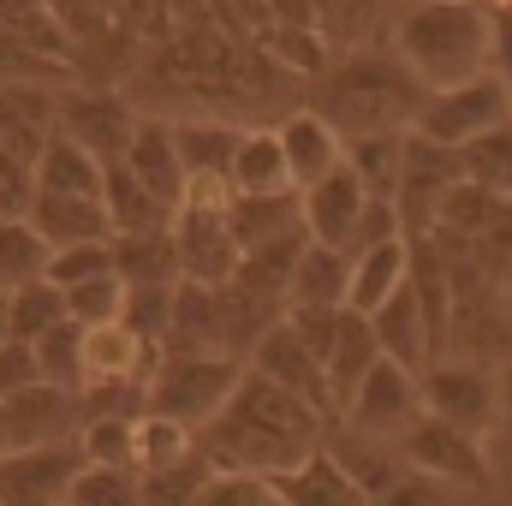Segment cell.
<instances>
[{"instance_id": "1", "label": "cell", "mask_w": 512, "mask_h": 506, "mask_svg": "<svg viewBox=\"0 0 512 506\" xmlns=\"http://www.w3.org/2000/svg\"><path fill=\"white\" fill-rule=\"evenodd\" d=\"M334 435V417L310 411L304 399L280 393L262 376H239L233 399L215 411L209 429H197V453L209 471H251V477H286L298 471L310 453H322Z\"/></svg>"}, {"instance_id": "2", "label": "cell", "mask_w": 512, "mask_h": 506, "mask_svg": "<svg viewBox=\"0 0 512 506\" xmlns=\"http://www.w3.org/2000/svg\"><path fill=\"white\" fill-rule=\"evenodd\" d=\"M310 108L340 131V137H370V131H411L423 108V84L393 60V48H346L310 78Z\"/></svg>"}, {"instance_id": "3", "label": "cell", "mask_w": 512, "mask_h": 506, "mask_svg": "<svg viewBox=\"0 0 512 506\" xmlns=\"http://www.w3.org/2000/svg\"><path fill=\"white\" fill-rule=\"evenodd\" d=\"M393 60L423 90H453L489 72L495 60V18L471 0H417L393 18Z\"/></svg>"}, {"instance_id": "4", "label": "cell", "mask_w": 512, "mask_h": 506, "mask_svg": "<svg viewBox=\"0 0 512 506\" xmlns=\"http://www.w3.org/2000/svg\"><path fill=\"white\" fill-rule=\"evenodd\" d=\"M239 376H245V358H227V352H161L155 370L143 376V411L173 417L197 435L233 399Z\"/></svg>"}, {"instance_id": "5", "label": "cell", "mask_w": 512, "mask_h": 506, "mask_svg": "<svg viewBox=\"0 0 512 506\" xmlns=\"http://www.w3.org/2000/svg\"><path fill=\"white\" fill-rule=\"evenodd\" d=\"M54 131L72 137L78 149H90L102 167H114L137 131V108L114 84H66V90H54Z\"/></svg>"}, {"instance_id": "6", "label": "cell", "mask_w": 512, "mask_h": 506, "mask_svg": "<svg viewBox=\"0 0 512 506\" xmlns=\"http://www.w3.org/2000/svg\"><path fill=\"white\" fill-rule=\"evenodd\" d=\"M399 465L429 477V483H453V489H489L495 483V465H489V447L441 417H417L399 441H393Z\"/></svg>"}, {"instance_id": "7", "label": "cell", "mask_w": 512, "mask_h": 506, "mask_svg": "<svg viewBox=\"0 0 512 506\" xmlns=\"http://www.w3.org/2000/svg\"><path fill=\"white\" fill-rule=\"evenodd\" d=\"M417 393H423V417H441L477 441L495 435L501 411H495V370L477 364V358H435L423 376H417Z\"/></svg>"}, {"instance_id": "8", "label": "cell", "mask_w": 512, "mask_h": 506, "mask_svg": "<svg viewBox=\"0 0 512 506\" xmlns=\"http://www.w3.org/2000/svg\"><path fill=\"white\" fill-rule=\"evenodd\" d=\"M507 120H512L507 90H501L495 72H483V78L453 84V90H423V108H417V126L411 131L429 137V143H441V149H465L471 137L507 126Z\"/></svg>"}, {"instance_id": "9", "label": "cell", "mask_w": 512, "mask_h": 506, "mask_svg": "<svg viewBox=\"0 0 512 506\" xmlns=\"http://www.w3.org/2000/svg\"><path fill=\"white\" fill-rule=\"evenodd\" d=\"M417 417H423L417 376L399 370V364H387V358H376V364L364 370V381L340 399V423H346V435H358V441H399Z\"/></svg>"}, {"instance_id": "10", "label": "cell", "mask_w": 512, "mask_h": 506, "mask_svg": "<svg viewBox=\"0 0 512 506\" xmlns=\"http://www.w3.org/2000/svg\"><path fill=\"white\" fill-rule=\"evenodd\" d=\"M453 185H459V149H441V143L405 131V143H399V191H393L405 239L435 227V209H441V197Z\"/></svg>"}, {"instance_id": "11", "label": "cell", "mask_w": 512, "mask_h": 506, "mask_svg": "<svg viewBox=\"0 0 512 506\" xmlns=\"http://www.w3.org/2000/svg\"><path fill=\"white\" fill-rule=\"evenodd\" d=\"M245 370L262 381H274L280 393H292V399H304L310 411H322V417H334V393H328V370L310 358V346L292 334V322L280 316V322H268L262 334H256V346L245 352Z\"/></svg>"}, {"instance_id": "12", "label": "cell", "mask_w": 512, "mask_h": 506, "mask_svg": "<svg viewBox=\"0 0 512 506\" xmlns=\"http://www.w3.org/2000/svg\"><path fill=\"white\" fill-rule=\"evenodd\" d=\"M78 471H84L78 441L18 447L0 459V506H66V489Z\"/></svg>"}, {"instance_id": "13", "label": "cell", "mask_w": 512, "mask_h": 506, "mask_svg": "<svg viewBox=\"0 0 512 506\" xmlns=\"http://www.w3.org/2000/svg\"><path fill=\"white\" fill-rule=\"evenodd\" d=\"M364 185L346 173V161L334 167V173H322L310 191H298V227H304V239L310 245H328V251H346L352 245V227H358V215H364Z\"/></svg>"}, {"instance_id": "14", "label": "cell", "mask_w": 512, "mask_h": 506, "mask_svg": "<svg viewBox=\"0 0 512 506\" xmlns=\"http://www.w3.org/2000/svg\"><path fill=\"white\" fill-rule=\"evenodd\" d=\"M0 411H6V441H12V453H18V447H54V441H72V435H78V423H84L78 393L48 387V381H36V387L12 393Z\"/></svg>"}, {"instance_id": "15", "label": "cell", "mask_w": 512, "mask_h": 506, "mask_svg": "<svg viewBox=\"0 0 512 506\" xmlns=\"http://www.w3.org/2000/svg\"><path fill=\"white\" fill-rule=\"evenodd\" d=\"M370 334H376V352H382L387 364H399V370H411V376H423L441 352H435V334H429V322H423V304H417V292H411V280L387 298L382 310H370Z\"/></svg>"}, {"instance_id": "16", "label": "cell", "mask_w": 512, "mask_h": 506, "mask_svg": "<svg viewBox=\"0 0 512 506\" xmlns=\"http://www.w3.org/2000/svg\"><path fill=\"white\" fill-rule=\"evenodd\" d=\"M280 161H286V179H292V191H310L322 173H334L340 167V155H346V137L328 126L316 108H292L280 126Z\"/></svg>"}, {"instance_id": "17", "label": "cell", "mask_w": 512, "mask_h": 506, "mask_svg": "<svg viewBox=\"0 0 512 506\" xmlns=\"http://www.w3.org/2000/svg\"><path fill=\"white\" fill-rule=\"evenodd\" d=\"M120 167H126L131 179L155 197V203H167V209H179V197H185V167H179V143H173V120H143L137 114V131H131L126 155H120Z\"/></svg>"}, {"instance_id": "18", "label": "cell", "mask_w": 512, "mask_h": 506, "mask_svg": "<svg viewBox=\"0 0 512 506\" xmlns=\"http://www.w3.org/2000/svg\"><path fill=\"white\" fill-rule=\"evenodd\" d=\"M54 137V90L30 78H0V155L36 161Z\"/></svg>"}, {"instance_id": "19", "label": "cell", "mask_w": 512, "mask_h": 506, "mask_svg": "<svg viewBox=\"0 0 512 506\" xmlns=\"http://www.w3.org/2000/svg\"><path fill=\"white\" fill-rule=\"evenodd\" d=\"M155 346H143L126 322H102L84 328V387H143V376L155 370ZM78 387V393H84Z\"/></svg>"}, {"instance_id": "20", "label": "cell", "mask_w": 512, "mask_h": 506, "mask_svg": "<svg viewBox=\"0 0 512 506\" xmlns=\"http://www.w3.org/2000/svg\"><path fill=\"white\" fill-rule=\"evenodd\" d=\"M24 221L36 227V239L48 251H60V245H108L114 239L102 197H36Z\"/></svg>"}, {"instance_id": "21", "label": "cell", "mask_w": 512, "mask_h": 506, "mask_svg": "<svg viewBox=\"0 0 512 506\" xmlns=\"http://www.w3.org/2000/svg\"><path fill=\"white\" fill-rule=\"evenodd\" d=\"M227 191L233 197H286L292 179H286V161H280V137L268 126L239 131L233 155H227ZM298 197V191H292Z\"/></svg>"}, {"instance_id": "22", "label": "cell", "mask_w": 512, "mask_h": 506, "mask_svg": "<svg viewBox=\"0 0 512 506\" xmlns=\"http://www.w3.org/2000/svg\"><path fill=\"white\" fill-rule=\"evenodd\" d=\"M405 280H411V239H387V245L358 251L352 256V280H346V310L352 316L382 310Z\"/></svg>"}, {"instance_id": "23", "label": "cell", "mask_w": 512, "mask_h": 506, "mask_svg": "<svg viewBox=\"0 0 512 506\" xmlns=\"http://www.w3.org/2000/svg\"><path fill=\"white\" fill-rule=\"evenodd\" d=\"M346 280H352V256L304 239V251L292 262L286 310H346Z\"/></svg>"}, {"instance_id": "24", "label": "cell", "mask_w": 512, "mask_h": 506, "mask_svg": "<svg viewBox=\"0 0 512 506\" xmlns=\"http://www.w3.org/2000/svg\"><path fill=\"white\" fill-rule=\"evenodd\" d=\"M30 179H36V197H102V161L60 131L30 161Z\"/></svg>"}, {"instance_id": "25", "label": "cell", "mask_w": 512, "mask_h": 506, "mask_svg": "<svg viewBox=\"0 0 512 506\" xmlns=\"http://www.w3.org/2000/svg\"><path fill=\"white\" fill-rule=\"evenodd\" d=\"M274 489H280V506H370V495L340 471V459L328 447L310 453L298 471L274 477Z\"/></svg>"}, {"instance_id": "26", "label": "cell", "mask_w": 512, "mask_h": 506, "mask_svg": "<svg viewBox=\"0 0 512 506\" xmlns=\"http://www.w3.org/2000/svg\"><path fill=\"white\" fill-rule=\"evenodd\" d=\"M102 209H108L114 239H143V233H167V227H173V209H167V203H155V197L131 179L120 161H114V167H102Z\"/></svg>"}, {"instance_id": "27", "label": "cell", "mask_w": 512, "mask_h": 506, "mask_svg": "<svg viewBox=\"0 0 512 506\" xmlns=\"http://www.w3.org/2000/svg\"><path fill=\"white\" fill-rule=\"evenodd\" d=\"M376 334H370V316H352L340 310V328H334V346H328V393H334V417H340V399L364 381V370L376 364Z\"/></svg>"}, {"instance_id": "28", "label": "cell", "mask_w": 512, "mask_h": 506, "mask_svg": "<svg viewBox=\"0 0 512 506\" xmlns=\"http://www.w3.org/2000/svg\"><path fill=\"white\" fill-rule=\"evenodd\" d=\"M114 274L126 286H179V245L173 227L167 233H143V239H108Z\"/></svg>"}, {"instance_id": "29", "label": "cell", "mask_w": 512, "mask_h": 506, "mask_svg": "<svg viewBox=\"0 0 512 506\" xmlns=\"http://www.w3.org/2000/svg\"><path fill=\"white\" fill-rule=\"evenodd\" d=\"M173 143H179L185 185L191 179H227V155H233L239 131L227 120H173Z\"/></svg>"}, {"instance_id": "30", "label": "cell", "mask_w": 512, "mask_h": 506, "mask_svg": "<svg viewBox=\"0 0 512 506\" xmlns=\"http://www.w3.org/2000/svg\"><path fill=\"white\" fill-rule=\"evenodd\" d=\"M399 143L405 131H370V137H346V173L364 185V197H387L399 191Z\"/></svg>"}, {"instance_id": "31", "label": "cell", "mask_w": 512, "mask_h": 506, "mask_svg": "<svg viewBox=\"0 0 512 506\" xmlns=\"http://www.w3.org/2000/svg\"><path fill=\"white\" fill-rule=\"evenodd\" d=\"M227 233H233L239 251L268 245V239H280V233H298V197H292V191H286V197H233V203H227Z\"/></svg>"}, {"instance_id": "32", "label": "cell", "mask_w": 512, "mask_h": 506, "mask_svg": "<svg viewBox=\"0 0 512 506\" xmlns=\"http://www.w3.org/2000/svg\"><path fill=\"white\" fill-rule=\"evenodd\" d=\"M459 179L489 191V197H501V203H512V120L483 131V137H471L459 149Z\"/></svg>"}, {"instance_id": "33", "label": "cell", "mask_w": 512, "mask_h": 506, "mask_svg": "<svg viewBox=\"0 0 512 506\" xmlns=\"http://www.w3.org/2000/svg\"><path fill=\"white\" fill-rule=\"evenodd\" d=\"M256 54L280 72V78H322V66L334 60L328 42L316 30H256Z\"/></svg>"}, {"instance_id": "34", "label": "cell", "mask_w": 512, "mask_h": 506, "mask_svg": "<svg viewBox=\"0 0 512 506\" xmlns=\"http://www.w3.org/2000/svg\"><path fill=\"white\" fill-rule=\"evenodd\" d=\"M30 352H36V370L48 387H66V393H78L84 387V328L66 316V322H54L42 340H30Z\"/></svg>"}, {"instance_id": "35", "label": "cell", "mask_w": 512, "mask_h": 506, "mask_svg": "<svg viewBox=\"0 0 512 506\" xmlns=\"http://www.w3.org/2000/svg\"><path fill=\"white\" fill-rule=\"evenodd\" d=\"M54 322H66V298L48 286V280H24V286H12L6 292V328H12V340H42Z\"/></svg>"}, {"instance_id": "36", "label": "cell", "mask_w": 512, "mask_h": 506, "mask_svg": "<svg viewBox=\"0 0 512 506\" xmlns=\"http://www.w3.org/2000/svg\"><path fill=\"white\" fill-rule=\"evenodd\" d=\"M310 6H316V36L328 42V54L364 48L382 12V0H310Z\"/></svg>"}, {"instance_id": "37", "label": "cell", "mask_w": 512, "mask_h": 506, "mask_svg": "<svg viewBox=\"0 0 512 506\" xmlns=\"http://www.w3.org/2000/svg\"><path fill=\"white\" fill-rule=\"evenodd\" d=\"M66 506H143V477L131 465H84L66 489Z\"/></svg>"}, {"instance_id": "38", "label": "cell", "mask_w": 512, "mask_h": 506, "mask_svg": "<svg viewBox=\"0 0 512 506\" xmlns=\"http://www.w3.org/2000/svg\"><path fill=\"white\" fill-rule=\"evenodd\" d=\"M72 441H78L84 465H131L137 471V417H84Z\"/></svg>"}, {"instance_id": "39", "label": "cell", "mask_w": 512, "mask_h": 506, "mask_svg": "<svg viewBox=\"0 0 512 506\" xmlns=\"http://www.w3.org/2000/svg\"><path fill=\"white\" fill-rule=\"evenodd\" d=\"M191 453H197V435H191L185 423L155 417V411L137 417V477H143V471H167V465H179V459H191Z\"/></svg>"}, {"instance_id": "40", "label": "cell", "mask_w": 512, "mask_h": 506, "mask_svg": "<svg viewBox=\"0 0 512 506\" xmlns=\"http://www.w3.org/2000/svg\"><path fill=\"white\" fill-rule=\"evenodd\" d=\"M42 262H48V245L36 239L30 221H0V292L42 280Z\"/></svg>"}, {"instance_id": "41", "label": "cell", "mask_w": 512, "mask_h": 506, "mask_svg": "<svg viewBox=\"0 0 512 506\" xmlns=\"http://www.w3.org/2000/svg\"><path fill=\"white\" fill-rule=\"evenodd\" d=\"M120 322H126L143 346H155V352H161V340H167V322H173V286H126Z\"/></svg>"}, {"instance_id": "42", "label": "cell", "mask_w": 512, "mask_h": 506, "mask_svg": "<svg viewBox=\"0 0 512 506\" xmlns=\"http://www.w3.org/2000/svg\"><path fill=\"white\" fill-rule=\"evenodd\" d=\"M60 298H66V316H72L78 328H102V322H120L126 280H120V274H96V280H84V286H72V292H60Z\"/></svg>"}, {"instance_id": "43", "label": "cell", "mask_w": 512, "mask_h": 506, "mask_svg": "<svg viewBox=\"0 0 512 506\" xmlns=\"http://www.w3.org/2000/svg\"><path fill=\"white\" fill-rule=\"evenodd\" d=\"M96 274H114V251L108 245H60V251H48V262H42V280L54 292H72V286H84Z\"/></svg>"}, {"instance_id": "44", "label": "cell", "mask_w": 512, "mask_h": 506, "mask_svg": "<svg viewBox=\"0 0 512 506\" xmlns=\"http://www.w3.org/2000/svg\"><path fill=\"white\" fill-rule=\"evenodd\" d=\"M191 506H280V489L251 471H209Z\"/></svg>"}, {"instance_id": "45", "label": "cell", "mask_w": 512, "mask_h": 506, "mask_svg": "<svg viewBox=\"0 0 512 506\" xmlns=\"http://www.w3.org/2000/svg\"><path fill=\"white\" fill-rule=\"evenodd\" d=\"M203 477H209L203 453H191V459H179L167 471H143V506H191L197 489H203Z\"/></svg>"}, {"instance_id": "46", "label": "cell", "mask_w": 512, "mask_h": 506, "mask_svg": "<svg viewBox=\"0 0 512 506\" xmlns=\"http://www.w3.org/2000/svg\"><path fill=\"white\" fill-rule=\"evenodd\" d=\"M387 239H405L399 209H393L387 197H370V203H364V215H358V227H352V245H346V256L370 251V245H387Z\"/></svg>"}, {"instance_id": "47", "label": "cell", "mask_w": 512, "mask_h": 506, "mask_svg": "<svg viewBox=\"0 0 512 506\" xmlns=\"http://www.w3.org/2000/svg\"><path fill=\"white\" fill-rule=\"evenodd\" d=\"M36 203V179H30V161H12L0 155V221H24Z\"/></svg>"}, {"instance_id": "48", "label": "cell", "mask_w": 512, "mask_h": 506, "mask_svg": "<svg viewBox=\"0 0 512 506\" xmlns=\"http://www.w3.org/2000/svg\"><path fill=\"white\" fill-rule=\"evenodd\" d=\"M42 370H36V352L24 346V340H0V405L12 399V393H24V387H36Z\"/></svg>"}, {"instance_id": "49", "label": "cell", "mask_w": 512, "mask_h": 506, "mask_svg": "<svg viewBox=\"0 0 512 506\" xmlns=\"http://www.w3.org/2000/svg\"><path fill=\"white\" fill-rule=\"evenodd\" d=\"M441 501V483H429V477H417V471H405L387 495H376L370 506H435Z\"/></svg>"}, {"instance_id": "50", "label": "cell", "mask_w": 512, "mask_h": 506, "mask_svg": "<svg viewBox=\"0 0 512 506\" xmlns=\"http://www.w3.org/2000/svg\"><path fill=\"white\" fill-rule=\"evenodd\" d=\"M262 30H316V6L310 0H262Z\"/></svg>"}, {"instance_id": "51", "label": "cell", "mask_w": 512, "mask_h": 506, "mask_svg": "<svg viewBox=\"0 0 512 506\" xmlns=\"http://www.w3.org/2000/svg\"><path fill=\"white\" fill-rule=\"evenodd\" d=\"M489 72L501 78L507 108H512V12H501V18H495V60H489Z\"/></svg>"}, {"instance_id": "52", "label": "cell", "mask_w": 512, "mask_h": 506, "mask_svg": "<svg viewBox=\"0 0 512 506\" xmlns=\"http://www.w3.org/2000/svg\"><path fill=\"white\" fill-rule=\"evenodd\" d=\"M495 411H501V423H495V429H507V435H512V352L501 358V370H495Z\"/></svg>"}, {"instance_id": "53", "label": "cell", "mask_w": 512, "mask_h": 506, "mask_svg": "<svg viewBox=\"0 0 512 506\" xmlns=\"http://www.w3.org/2000/svg\"><path fill=\"white\" fill-rule=\"evenodd\" d=\"M501 316H507V328H512V262H507V280H501Z\"/></svg>"}, {"instance_id": "54", "label": "cell", "mask_w": 512, "mask_h": 506, "mask_svg": "<svg viewBox=\"0 0 512 506\" xmlns=\"http://www.w3.org/2000/svg\"><path fill=\"white\" fill-rule=\"evenodd\" d=\"M471 6H483L489 18H501V12H512V0H471Z\"/></svg>"}, {"instance_id": "55", "label": "cell", "mask_w": 512, "mask_h": 506, "mask_svg": "<svg viewBox=\"0 0 512 506\" xmlns=\"http://www.w3.org/2000/svg\"><path fill=\"white\" fill-rule=\"evenodd\" d=\"M0 340H12V328H6V292H0Z\"/></svg>"}, {"instance_id": "56", "label": "cell", "mask_w": 512, "mask_h": 506, "mask_svg": "<svg viewBox=\"0 0 512 506\" xmlns=\"http://www.w3.org/2000/svg\"><path fill=\"white\" fill-rule=\"evenodd\" d=\"M12 453V441H6V411H0V459Z\"/></svg>"}, {"instance_id": "57", "label": "cell", "mask_w": 512, "mask_h": 506, "mask_svg": "<svg viewBox=\"0 0 512 506\" xmlns=\"http://www.w3.org/2000/svg\"><path fill=\"white\" fill-rule=\"evenodd\" d=\"M405 6H417V0H405Z\"/></svg>"}]
</instances>
